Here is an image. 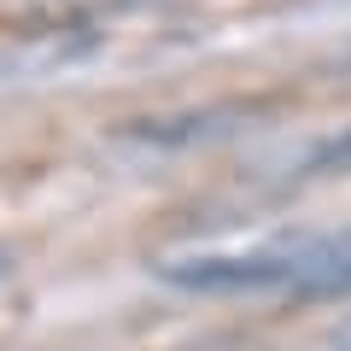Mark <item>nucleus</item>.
<instances>
[{
  "mask_svg": "<svg viewBox=\"0 0 351 351\" xmlns=\"http://www.w3.org/2000/svg\"><path fill=\"white\" fill-rule=\"evenodd\" d=\"M339 346H346V351H351V322H346V328H339Z\"/></svg>",
  "mask_w": 351,
  "mask_h": 351,
  "instance_id": "f03ea898",
  "label": "nucleus"
},
{
  "mask_svg": "<svg viewBox=\"0 0 351 351\" xmlns=\"http://www.w3.org/2000/svg\"><path fill=\"white\" fill-rule=\"evenodd\" d=\"M158 276L182 293H351V228L281 234L258 252L170 258Z\"/></svg>",
  "mask_w": 351,
  "mask_h": 351,
  "instance_id": "f257e3e1",
  "label": "nucleus"
}]
</instances>
